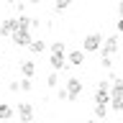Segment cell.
Instances as JSON below:
<instances>
[{
  "label": "cell",
  "instance_id": "cell-8",
  "mask_svg": "<svg viewBox=\"0 0 123 123\" xmlns=\"http://www.w3.org/2000/svg\"><path fill=\"white\" fill-rule=\"evenodd\" d=\"M49 64H51L54 72H59V69H67V54H51V59H49Z\"/></svg>",
  "mask_w": 123,
  "mask_h": 123
},
{
  "label": "cell",
  "instance_id": "cell-24",
  "mask_svg": "<svg viewBox=\"0 0 123 123\" xmlns=\"http://www.w3.org/2000/svg\"><path fill=\"white\" fill-rule=\"evenodd\" d=\"M5 3H8V5H15V3H18V0H5Z\"/></svg>",
  "mask_w": 123,
  "mask_h": 123
},
{
  "label": "cell",
  "instance_id": "cell-16",
  "mask_svg": "<svg viewBox=\"0 0 123 123\" xmlns=\"http://www.w3.org/2000/svg\"><path fill=\"white\" fill-rule=\"evenodd\" d=\"M56 98H59L62 103H69V90L67 87H56Z\"/></svg>",
  "mask_w": 123,
  "mask_h": 123
},
{
  "label": "cell",
  "instance_id": "cell-27",
  "mask_svg": "<svg viewBox=\"0 0 123 123\" xmlns=\"http://www.w3.org/2000/svg\"><path fill=\"white\" fill-rule=\"evenodd\" d=\"M115 3H121V0H115Z\"/></svg>",
  "mask_w": 123,
  "mask_h": 123
},
{
  "label": "cell",
  "instance_id": "cell-6",
  "mask_svg": "<svg viewBox=\"0 0 123 123\" xmlns=\"http://www.w3.org/2000/svg\"><path fill=\"white\" fill-rule=\"evenodd\" d=\"M85 54H87L85 49H74V51L67 54V62L72 64V67H82V64H85Z\"/></svg>",
  "mask_w": 123,
  "mask_h": 123
},
{
  "label": "cell",
  "instance_id": "cell-9",
  "mask_svg": "<svg viewBox=\"0 0 123 123\" xmlns=\"http://www.w3.org/2000/svg\"><path fill=\"white\" fill-rule=\"evenodd\" d=\"M33 72H36V64L31 59H21V74L23 77H33Z\"/></svg>",
  "mask_w": 123,
  "mask_h": 123
},
{
  "label": "cell",
  "instance_id": "cell-11",
  "mask_svg": "<svg viewBox=\"0 0 123 123\" xmlns=\"http://www.w3.org/2000/svg\"><path fill=\"white\" fill-rule=\"evenodd\" d=\"M92 113H95V118H98V121H105V115H108V105H98V103H95Z\"/></svg>",
  "mask_w": 123,
  "mask_h": 123
},
{
  "label": "cell",
  "instance_id": "cell-4",
  "mask_svg": "<svg viewBox=\"0 0 123 123\" xmlns=\"http://www.w3.org/2000/svg\"><path fill=\"white\" fill-rule=\"evenodd\" d=\"M15 113H18L21 123H31V121H33V105H31V103H18Z\"/></svg>",
  "mask_w": 123,
  "mask_h": 123
},
{
  "label": "cell",
  "instance_id": "cell-5",
  "mask_svg": "<svg viewBox=\"0 0 123 123\" xmlns=\"http://www.w3.org/2000/svg\"><path fill=\"white\" fill-rule=\"evenodd\" d=\"M115 51H118V36H108V38H103L100 54H108V56H113Z\"/></svg>",
  "mask_w": 123,
  "mask_h": 123
},
{
  "label": "cell",
  "instance_id": "cell-23",
  "mask_svg": "<svg viewBox=\"0 0 123 123\" xmlns=\"http://www.w3.org/2000/svg\"><path fill=\"white\" fill-rule=\"evenodd\" d=\"M85 123H100V121H98V118H95V115H92L90 121H85Z\"/></svg>",
  "mask_w": 123,
  "mask_h": 123
},
{
  "label": "cell",
  "instance_id": "cell-12",
  "mask_svg": "<svg viewBox=\"0 0 123 123\" xmlns=\"http://www.w3.org/2000/svg\"><path fill=\"white\" fill-rule=\"evenodd\" d=\"M108 108H110V110H115V113H123V98H110Z\"/></svg>",
  "mask_w": 123,
  "mask_h": 123
},
{
  "label": "cell",
  "instance_id": "cell-3",
  "mask_svg": "<svg viewBox=\"0 0 123 123\" xmlns=\"http://www.w3.org/2000/svg\"><path fill=\"white\" fill-rule=\"evenodd\" d=\"M64 85H67V90H69V103H74V100L82 95V80H80V77H69Z\"/></svg>",
  "mask_w": 123,
  "mask_h": 123
},
{
  "label": "cell",
  "instance_id": "cell-18",
  "mask_svg": "<svg viewBox=\"0 0 123 123\" xmlns=\"http://www.w3.org/2000/svg\"><path fill=\"white\" fill-rule=\"evenodd\" d=\"M69 5H72V0H56V3H54V8H56V10H67Z\"/></svg>",
  "mask_w": 123,
  "mask_h": 123
},
{
  "label": "cell",
  "instance_id": "cell-20",
  "mask_svg": "<svg viewBox=\"0 0 123 123\" xmlns=\"http://www.w3.org/2000/svg\"><path fill=\"white\" fill-rule=\"evenodd\" d=\"M8 87H10V92H18V90H21V82H10Z\"/></svg>",
  "mask_w": 123,
  "mask_h": 123
},
{
  "label": "cell",
  "instance_id": "cell-1",
  "mask_svg": "<svg viewBox=\"0 0 123 123\" xmlns=\"http://www.w3.org/2000/svg\"><path fill=\"white\" fill-rule=\"evenodd\" d=\"M10 38H13V44H15V46H21V49H28L31 41H33V36H31V28H15Z\"/></svg>",
  "mask_w": 123,
  "mask_h": 123
},
{
  "label": "cell",
  "instance_id": "cell-25",
  "mask_svg": "<svg viewBox=\"0 0 123 123\" xmlns=\"http://www.w3.org/2000/svg\"><path fill=\"white\" fill-rule=\"evenodd\" d=\"M28 3H33V5H38V3H41V0H28Z\"/></svg>",
  "mask_w": 123,
  "mask_h": 123
},
{
  "label": "cell",
  "instance_id": "cell-26",
  "mask_svg": "<svg viewBox=\"0 0 123 123\" xmlns=\"http://www.w3.org/2000/svg\"><path fill=\"white\" fill-rule=\"evenodd\" d=\"M0 123H8V121H0Z\"/></svg>",
  "mask_w": 123,
  "mask_h": 123
},
{
  "label": "cell",
  "instance_id": "cell-14",
  "mask_svg": "<svg viewBox=\"0 0 123 123\" xmlns=\"http://www.w3.org/2000/svg\"><path fill=\"white\" fill-rule=\"evenodd\" d=\"M46 85H49L51 90H56V87H59V74H56V72H51V74L46 77Z\"/></svg>",
  "mask_w": 123,
  "mask_h": 123
},
{
  "label": "cell",
  "instance_id": "cell-13",
  "mask_svg": "<svg viewBox=\"0 0 123 123\" xmlns=\"http://www.w3.org/2000/svg\"><path fill=\"white\" fill-rule=\"evenodd\" d=\"M44 49H46L44 41H31V46H28V51H31V54H41Z\"/></svg>",
  "mask_w": 123,
  "mask_h": 123
},
{
  "label": "cell",
  "instance_id": "cell-10",
  "mask_svg": "<svg viewBox=\"0 0 123 123\" xmlns=\"http://www.w3.org/2000/svg\"><path fill=\"white\" fill-rule=\"evenodd\" d=\"M13 108L8 105V103H0V121H10V118H13Z\"/></svg>",
  "mask_w": 123,
  "mask_h": 123
},
{
  "label": "cell",
  "instance_id": "cell-2",
  "mask_svg": "<svg viewBox=\"0 0 123 123\" xmlns=\"http://www.w3.org/2000/svg\"><path fill=\"white\" fill-rule=\"evenodd\" d=\"M103 46V33H87L82 38V49L85 51H100Z\"/></svg>",
  "mask_w": 123,
  "mask_h": 123
},
{
  "label": "cell",
  "instance_id": "cell-7",
  "mask_svg": "<svg viewBox=\"0 0 123 123\" xmlns=\"http://www.w3.org/2000/svg\"><path fill=\"white\" fill-rule=\"evenodd\" d=\"M15 28H18V18H5L0 23V36H13Z\"/></svg>",
  "mask_w": 123,
  "mask_h": 123
},
{
  "label": "cell",
  "instance_id": "cell-21",
  "mask_svg": "<svg viewBox=\"0 0 123 123\" xmlns=\"http://www.w3.org/2000/svg\"><path fill=\"white\" fill-rule=\"evenodd\" d=\"M115 28H118V31L123 33V18H118V23H115Z\"/></svg>",
  "mask_w": 123,
  "mask_h": 123
},
{
  "label": "cell",
  "instance_id": "cell-15",
  "mask_svg": "<svg viewBox=\"0 0 123 123\" xmlns=\"http://www.w3.org/2000/svg\"><path fill=\"white\" fill-rule=\"evenodd\" d=\"M51 54H67L64 41H54V44H51Z\"/></svg>",
  "mask_w": 123,
  "mask_h": 123
},
{
  "label": "cell",
  "instance_id": "cell-22",
  "mask_svg": "<svg viewBox=\"0 0 123 123\" xmlns=\"http://www.w3.org/2000/svg\"><path fill=\"white\" fill-rule=\"evenodd\" d=\"M118 15H121V18H123V0H121V3H118Z\"/></svg>",
  "mask_w": 123,
  "mask_h": 123
},
{
  "label": "cell",
  "instance_id": "cell-19",
  "mask_svg": "<svg viewBox=\"0 0 123 123\" xmlns=\"http://www.w3.org/2000/svg\"><path fill=\"white\" fill-rule=\"evenodd\" d=\"M100 64H103L105 69H110V67H113V62H110V56H108V54H100Z\"/></svg>",
  "mask_w": 123,
  "mask_h": 123
},
{
  "label": "cell",
  "instance_id": "cell-17",
  "mask_svg": "<svg viewBox=\"0 0 123 123\" xmlns=\"http://www.w3.org/2000/svg\"><path fill=\"white\" fill-rule=\"evenodd\" d=\"M21 90H23V92H31V90H33V82H31V77H23V80H21Z\"/></svg>",
  "mask_w": 123,
  "mask_h": 123
}]
</instances>
